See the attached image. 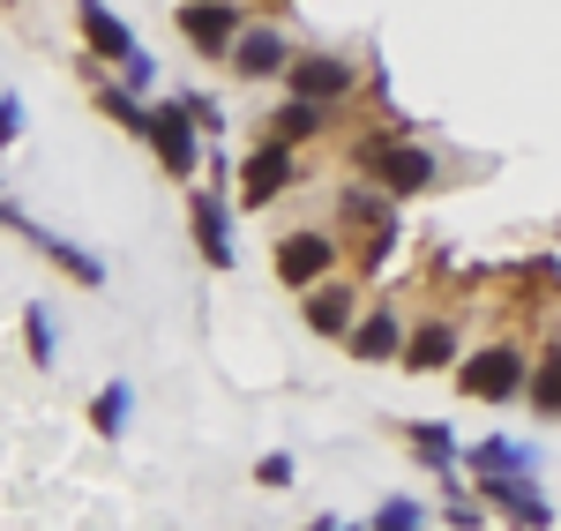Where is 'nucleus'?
I'll use <instances>...</instances> for the list:
<instances>
[{"label": "nucleus", "instance_id": "10", "mask_svg": "<svg viewBox=\"0 0 561 531\" xmlns=\"http://www.w3.org/2000/svg\"><path fill=\"white\" fill-rule=\"evenodd\" d=\"M404 330H412V322H404V308H397V300H375V308L345 330V345H352V359H359V367H397Z\"/></svg>", "mask_w": 561, "mask_h": 531}, {"label": "nucleus", "instance_id": "31", "mask_svg": "<svg viewBox=\"0 0 561 531\" xmlns=\"http://www.w3.org/2000/svg\"><path fill=\"white\" fill-rule=\"evenodd\" d=\"M0 195H8V187H0Z\"/></svg>", "mask_w": 561, "mask_h": 531}, {"label": "nucleus", "instance_id": "17", "mask_svg": "<svg viewBox=\"0 0 561 531\" xmlns=\"http://www.w3.org/2000/svg\"><path fill=\"white\" fill-rule=\"evenodd\" d=\"M397 435H404V449H412V457L427 464L434 480H449V472H457V435H449L442 419H404Z\"/></svg>", "mask_w": 561, "mask_h": 531}, {"label": "nucleus", "instance_id": "6", "mask_svg": "<svg viewBox=\"0 0 561 531\" xmlns=\"http://www.w3.org/2000/svg\"><path fill=\"white\" fill-rule=\"evenodd\" d=\"M300 187V150H285V142H255L248 158H240V187H232V203L240 210H270V203H285Z\"/></svg>", "mask_w": 561, "mask_h": 531}, {"label": "nucleus", "instance_id": "23", "mask_svg": "<svg viewBox=\"0 0 561 531\" xmlns=\"http://www.w3.org/2000/svg\"><path fill=\"white\" fill-rule=\"evenodd\" d=\"M434 509L420 501V494H389L382 509H375V531H427Z\"/></svg>", "mask_w": 561, "mask_h": 531}, {"label": "nucleus", "instance_id": "27", "mask_svg": "<svg viewBox=\"0 0 561 531\" xmlns=\"http://www.w3.org/2000/svg\"><path fill=\"white\" fill-rule=\"evenodd\" d=\"M397 247H404V224H382V232H367V247H359V269L397 263Z\"/></svg>", "mask_w": 561, "mask_h": 531}, {"label": "nucleus", "instance_id": "7", "mask_svg": "<svg viewBox=\"0 0 561 531\" xmlns=\"http://www.w3.org/2000/svg\"><path fill=\"white\" fill-rule=\"evenodd\" d=\"M187 224H195V255L210 269L240 263V247H232V195H225L217 180H195V187H187Z\"/></svg>", "mask_w": 561, "mask_h": 531}, {"label": "nucleus", "instance_id": "9", "mask_svg": "<svg viewBox=\"0 0 561 531\" xmlns=\"http://www.w3.org/2000/svg\"><path fill=\"white\" fill-rule=\"evenodd\" d=\"M293 53H300V45L285 38L277 23H248V31L232 38V53H225V76H240V83H285Z\"/></svg>", "mask_w": 561, "mask_h": 531}, {"label": "nucleus", "instance_id": "25", "mask_svg": "<svg viewBox=\"0 0 561 531\" xmlns=\"http://www.w3.org/2000/svg\"><path fill=\"white\" fill-rule=\"evenodd\" d=\"M113 83H121V90H135V97H150V90H158V60H150V53H142V45H135L128 60H121V68H113Z\"/></svg>", "mask_w": 561, "mask_h": 531}, {"label": "nucleus", "instance_id": "5", "mask_svg": "<svg viewBox=\"0 0 561 531\" xmlns=\"http://www.w3.org/2000/svg\"><path fill=\"white\" fill-rule=\"evenodd\" d=\"M173 23H180V38L195 45L203 60H217V68H225L232 38H240V31H248L255 15H248V0H180Z\"/></svg>", "mask_w": 561, "mask_h": 531}, {"label": "nucleus", "instance_id": "14", "mask_svg": "<svg viewBox=\"0 0 561 531\" xmlns=\"http://www.w3.org/2000/svg\"><path fill=\"white\" fill-rule=\"evenodd\" d=\"M457 472H472V480H531L539 472V449L510 442V435H486V442L457 449Z\"/></svg>", "mask_w": 561, "mask_h": 531}, {"label": "nucleus", "instance_id": "13", "mask_svg": "<svg viewBox=\"0 0 561 531\" xmlns=\"http://www.w3.org/2000/svg\"><path fill=\"white\" fill-rule=\"evenodd\" d=\"M337 113H345V105H314V97H293V90H285V105H277V113L262 120V142L307 150L314 135H330V128H337Z\"/></svg>", "mask_w": 561, "mask_h": 531}, {"label": "nucleus", "instance_id": "3", "mask_svg": "<svg viewBox=\"0 0 561 531\" xmlns=\"http://www.w3.org/2000/svg\"><path fill=\"white\" fill-rule=\"evenodd\" d=\"M150 158H158V173L165 180H203V128L187 120V105L180 97H158L150 105Z\"/></svg>", "mask_w": 561, "mask_h": 531}, {"label": "nucleus", "instance_id": "19", "mask_svg": "<svg viewBox=\"0 0 561 531\" xmlns=\"http://www.w3.org/2000/svg\"><path fill=\"white\" fill-rule=\"evenodd\" d=\"M128 419H135V390H128V382H105V390L90 397V435L121 442V435H128Z\"/></svg>", "mask_w": 561, "mask_h": 531}, {"label": "nucleus", "instance_id": "11", "mask_svg": "<svg viewBox=\"0 0 561 531\" xmlns=\"http://www.w3.org/2000/svg\"><path fill=\"white\" fill-rule=\"evenodd\" d=\"M472 494L510 531H547V524H554V501L539 494V480H472Z\"/></svg>", "mask_w": 561, "mask_h": 531}, {"label": "nucleus", "instance_id": "8", "mask_svg": "<svg viewBox=\"0 0 561 531\" xmlns=\"http://www.w3.org/2000/svg\"><path fill=\"white\" fill-rule=\"evenodd\" d=\"M285 90L314 97V105H345V97H359V60L352 53H293Z\"/></svg>", "mask_w": 561, "mask_h": 531}, {"label": "nucleus", "instance_id": "29", "mask_svg": "<svg viewBox=\"0 0 561 531\" xmlns=\"http://www.w3.org/2000/svg\"><path fill=\"white\" fill-rule=\"evenodd\" d=\"M300 531H352V524H337V517H314V524H300Z\"/></svg>", "mask_w": 561, "mask_h": 531}, {"label": "nucleus", "instance_id": "26", "mask_svg": "<svg viewBox=\"0 0 561 531\" xmlns=\"http://www.w3.org/2000/svg\"><path fill=\"white\" fill-rule=\"evenodd\" d=\"M293 480H300V457H293V449H270L255 464V487H270V494H285Z\"/></svg>", "mask_w": 561, "mask_h": 531}, {"label": "nucleus", "instance_id": "24", "mask_svg": "<svg viewBox=\"0 0 561 531\" xmlns=\"http://www.w3.org/2000/svg\"><path fill=\"white\" fill-rule=\"evenodd\" d=\"M173 97L187 105V120H195L203 135H225V128H232V120H225V105H217L210 90H173Z\"/></svg>", "mask_w": 561, "mask_h": 531}, {"label": "nucleus", "instance_id": "18", "mask_svg": "<svg viewBox=\"0 0 561 531\" xmlns=\"http://www.w3.org/2000/svg\"><path fill=\"white\" fill-rule=\"evenodd\" d=\"M337 218H345L352 232H382V224H397V203H389L375 180H359V187H345V195H337Z\"/></svg>", "mask_w": 561, "mask_h": 531}, {"label": "nucleus", "instance_id": "30", "mask_svg": "<svg viewBox=\"0 0 561 531\" xmlns=\"http://www.w3.org/2000/svg\"><path fill=\"white\" fill-rule=\"evenodd\" d=\"M352 531H375V524H352Z\"/></svg>", "mask_w": 561, "mask_h": 531}, {"label": "nucleus", "instance_id": "21", "mask_svg": "<svg viewBox=\"0 0 561 531\" xmlns=\"http://www.w3.org/2000/svg\"><path fill=\"white\" fill-rule=\"evenodd\" d=\"M442 524L449 531H486V501H479L472 480H457V472L442 480Z\"/></svg>", "mask_w": 561, "mask_h": 531}, {"label": "nucleus", "instance_id": "22", "mask_svg": "<svg viewBox=\"0 0 561 531\" xmlns=\"http://www.w3.org/2000/svg\"><path fill=\"white\" fill-rule=\"evenodd\" d=\"M23 353H31V367H60V330H53V308L45 300L23 308Z\"/></svg>", "mask_w": 561, "mask_h": 531}, {"label": "nucleus", "instance_id": "15", "mask_svg": "<svg viewBox=\"0 0 561 531\" xmlns=\"http://www.w3.org/2000/svg\"><path fill=\"white\" fill-rule=\"evenodd\" d=\"M300 314L314 337H345L352 322H359V285L352 277H322L314 292H300Z\"/></svg>", "mask_w": 561, "mask_h": 531}, {"label": "nucleus", "instance_id": "2", "mask_svg": "<svg viewBox=\"0 0 561 531\" xmlns=\"http://www.w3.org/2000/svg\"><path fill=\"white\" fill-rule=\"evenodd\" d=\"M524 382H531V353H524L517 337H494V345H479V353L457 359V390L479 404H510L524 397Z\"/></svg>", "mask_w": 561, "mask_h": 531}, {"label": "nucleus", "instance_id": "28", "mask_svg": "<svg viewBox=\"0 0 561 531\" xmlns=\"http://www.w3.org/2000/svg\"><path fill=\"white\" fill-rule=\"evenodd\" d=\"M15 135H23V97H15V90H0V150H8Z\"/></svg>", "mask_w": 561, "mask_h": 531}, {"label": "nucleus", "instance_id": "4", "mask_svg": "<svg viewBox=\"0 0 561 531\" xmlns=\"http://www.w3.org/2000/svg\"><path fill=\"white\" fill-rule=\"evenodd\" d=\"M0 224H8L15 240H31V255H45V263L60 269L68 285H83V292H98V285H105V263H98L90 247H76V240H60V232H45V224H38V218H23V210H15L8 195H0Z\"/></svg>", "mask_w": 561, "mask_h": 531}, {"label": "nucleus", "instance_id": "16", "mask_svg": "<svg viewBox=\"0 0 561 531\" xmlns=\"http://www.w3.org/2000/svg\"><path fill=\"white\" fill-rule=\"evenodd\" d=\"M76 31H83V53L105 60V68H121V60L135 53V31L105 8V0H76Z\"/></svg>", "mask_w": 561, "mask_h": 531}, {"label": "nucleus", "instance_id": "12", "mask_svg": "<svg viewBox=\"0 0 561 531\" xmlns=\"http://www.w3.org/2000/svg\"><path fill=\"white\" fill-rule=\"evenodd\" d=\"M457 359H465L457 322H449V314H427V322H412V330H404L397 367H412V374H442V367H457Z\"/></svg>", "mask_w": 561, "mask_h": 531}, {"label": "nucleus", "instance_id": "1", "mask_svg": "<svg viewBox=\"0 0 561 531\" xmlns=\"http://www.w3.org/2000/svg\"><path fill=\"white\" fill-rule=\"evenodd\" d=\"M337 263H345V240H337L330 224H293V232H277V247H270V269H277L285 292H314L322 277H337Z\"/></svg>", "mask_w": 561, "mask_h": 531}, {"label": "nucleus", "instance_id": "20", "mask_svg": "<svg viewBox=\"0 0 561 531\" xmlns=\"http://www.w3.org/2000/svg\"><path fill=\"white\" fill-rule=\"evenodd\" d=\"M90 97H98V113H105V120H113L121 135H135V142L150 135V105H142L135 90H121V83H98Z\"/></svg>", "mask_w": 561, "mask_h": 531}]
</instances>
